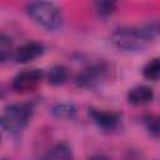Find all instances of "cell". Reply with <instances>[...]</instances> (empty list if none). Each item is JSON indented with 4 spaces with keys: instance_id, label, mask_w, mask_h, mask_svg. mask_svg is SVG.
Wrapping results in <instances>:
<instances>
[{
    "instance_id": "cell-1",
    "label": "cell",
    "mask_w": 160,
    "mask_h": 160,
    "mask_svg": "<svg viewBox=\"0 0 160 160\" xmlns=\"http://www.w3.org/2000/svg\"><path fill=\"white\" fill-rule=\"evenodd\" d=\"M160 36V20H152L138 26H120L110 36L112 45L121 51L138 52L145 50Z\"/></svg>"
},
{
    "instance_id": "cell-2",
    "label": "cell",
    "mask_w": 160,
    "mask_h": 160,
    "mask_svg": "<svg viewBox=\"0 0 160 160\" xmlns=\"http://www.w3.org/2000/svg\"><path fill=\"white\" fill-rule=\"evenodd\" d=\"M34 109L35 105L32 101L15 102L6 105L0 118V124L2 130L11 136L20 135L24 131V129L28 126L34 114Z\"/></svg>"
},
{
    "instance_id": "cell-3",
    "label": "cell",
    "mask_w": 160,
    "mask_h": 160,
    "mask_svg": "<svg viewBox=\"0 0 160 160\" xmlns=\"http://www.w3.org/2000/svg\"><path fill=\"white\" fill-rule=\"evenodd\" d=\"M28 16L39 26L54 31L62 24V14L60 8L51 1H31L25 6Z\"/></svg>"
},
{
    "instance_id": "cell-4",
    "label": "cell",
    "mask_w": 160,
    "mask_h": 160,
    "mask_svg": "<svg viewBox=\"0 0 160 160\" xmlns=\"http://www.w3.org/2000/svg\"><path fill=\"white\" fill-rule=\"evenodd\" d=\"M110 66L109 64L101 61L95 62L85 69H82L75 78V84L81 89H94L102 82H105L110 76Z\"/></svg>"
},
{
    "instance_id": "cell-5",
    "label": "cell",
    "mask_w": 160,
    "mask_h": 160,
    "mask_svg": "<svg viewBox=\"0 0 160 160\" xmlns=\"http://www.w3.org/2000/svg\"><path fill=\"white\" fill-rule=\"evenodd\" d=\"M44 72L41 69H25L18 72L11 80V89L15 92H28L34 90L42 80Z\"/></svg>"
},
{
    "instance_id": "cell-6",
    "label": "cell",
    "mask_w": 160,
    "mask_h": 160,
    "mask_svg": "<svg viewBox=\"0 0 160 160\" xmlns=\"http://www.w3.org/2000/svg\"><path fill=\"white\" fill-rule=\"evenodd\" d=\"M88 114L91 119V121L101 130L105 131H111L115 130L119 126L120 122V115L115 111L110 110H101V109H95V108H89Z\"/></svg>"
},
{
    "instance_id": "cell-7",
    "label": "cell",
    "mask_w": 160,
    "mask_h": 160,
    "mask_svg": "<svg viewBox=\"0 0 160 160\" xmlns=\"http://www.w3.org/2000/svg\"><path fill=\"white\" fill-rule=\"evenodd\" d=\"M45 52V46L40 41H28L19 48H16L14 52V60L18 64H29L35 59L40 58Z\"/></svg>"
},
{
    "instance_id": "cell-8",
    "label": "cell",
    "mask_w": 160,
    "mask_h": 160,
    "mask_svg": "<svg viewBox=\"0 0 160 160\" xmlns=\"http://www.w3.org/2000/svg\"><path fill=\"white\" fill-rule=\"evenodd\" d=\"M154 99V90L148 85H136L129 89L126 100L134 106H142L151 102Z\"/></svg>"
},
{
    "instance_id": "cell-9",
    "label": "cell",
    "mask_w": 160,
    "mask_h": 160,
    "mask_svg": "<svg viewBox=\"0 0 160 160\" xmlns=\"http://www.w3.org/2000/svg\"><path fill=\"white\" fill-rule=\"evenodd\" d=\"M42 160H74L72 149L65 141L58 142L46 151Z\"/></svg>"
},
{
    "instance_id": "cell-10",
    "label": "cell",
    "mask_w": 160,
    "mask_h": 160,
    "mask_svg": "<svg viewBox=\"0 0 160 160\" xmlns=\"http://www.w3.org/2000/svg\"><path fill=\"white\" fill-rule=\"evenodd\" d=\"M46 80H48V84L52 85V86H60V85H64L68 79H69V69L61 64H56V65H52L48 72H46Z\"/></svg>"
},
{
    "instance_id": "cell-11",
    "label": "cell",
    "mask_w": 160,
    "mask_h": 160,
    "mask_svg": "<svg viewBox=\"0 0 160 160\" xmlns=\"http://www.w3.org/2000/svg\"><path fill=\"white\" fill-rule=\"evenodd\" d=\"M51 114L58 119H72L76 114V108L72 102H56L51 108Z\"/></svg>"
},
{
    "instance_id": "cell-12",
    "label": "cell",
    "mask_w": 160,
    "mask_h": 160,
    "mask_svg": "<svg viewBox=\"0 0 160 160\" xmlns=\"http://www.w3.org/2000/svg\"><path fill=\"white\" fill-rule=\"evenodd\" d=\"M142 75L145 79L151 81L160 80V58H154L149 60L142 66Z\"/></svg>"
},
{
    "instance_id": "cell-13",
    "label": "cell",
    "mask_w": 160,
    "mask_h": 160,
    "mask_svg": "<svg viewBox=\"0 0 160 160\" xmlns=\"http://www.w3.org/2000/svg\"><path fill=\"white\" fill-rule=\"evenodd\" d=\"M142 124L146 131L155 139H160V116L159 115H145Z\"/></svg>"
},
{
    "instance_id": "cell-14",
    "label": "cell",
    "mask_w": 160,
    "mask_h": 160,
    "mask_svg": "<svg viewBox=\"0 0 160 160\" xmlns=\"http://www.w3.org/2000/svg\"><path fill=\"white\" fill-rule=\"evenodd\" d=\"M94 9L100 18H108L112 15L116 10V2L109 0H99L94 2Z\"/></svg>"
},
{
    "instance_id": "cell-15",
    "label": "cell",
    "mask_w": 160,
    "mask_h": 160,
    "mask_svg": "<svg viewBox=\"0 0 160 160\" xmlns=\"http://www.w3.org/2000/svg\"><path fill=\"white\" fill-rule=\"evenodd\" d=\"M15 50H12V41L6 34L0 35V61L5 62L11 56H14Z\"/></svg>"
},
{
    "instance_id": "cell-16",
    "label": "cell",
    "mask_w": 160,
    "mask_h": 160,
    "mask_svg": "<svg viewBox=\"0 0 160 160\" xmlns=\"http://www.w3.org/2000/svg\"><path fill=\"white\" fill-rule=\"evenodd\" d=\"M88 160H111L109 156L104 155V154H95L92 156H90Z\"/></svg>"
},
{
    "instance_id": "cell-17",
    "label": "cell",
    "mask_w": 160,
    "mask_h": 160,
    "mask_svg": "<svg viewBox=\"0 0 160 160\" xmlns=\"http://www.w3.org/2000/svg\"><path fill=\"white\" fill-rule=\"evenodd\" d=\"M2 160H8V159H2Z\"/></svg>"
}]
</instances>
